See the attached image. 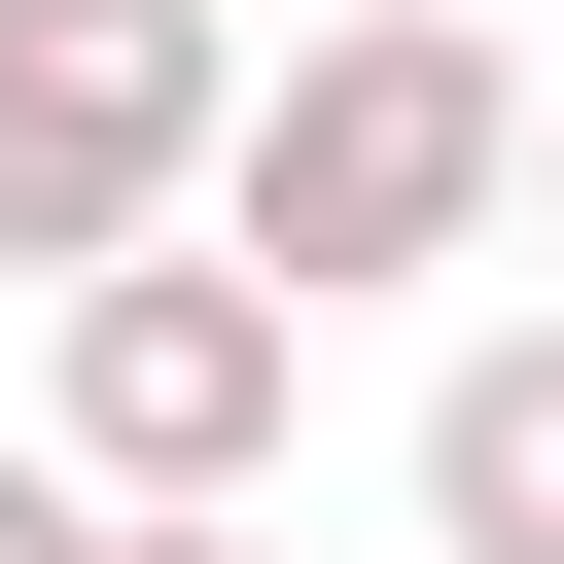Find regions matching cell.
<instances>
[{"mask_svg": "<svg viewBox=\"0 0 564 564\" xmlns=\"http://www.w3.org/2000/svg\"><path fill=\"white\" fill-rule=\"evenodd\" d=\"M282 388H317V317L212 282V247H141V282L35 317V458H70L106 529H247V494H282Z\"/></svg>", "mask_w": 564, "mask_h": 564, "instance_id": "3", "label": "cell"}, {"mask_svg": "<svg viewBox=\"0 0 564 564\" xmlns=\"http://www.w3.org/2000/svg\"><path fill=\"white\" fill-rule=\"evenodd\" d=\"M212 35H247V0H212ZM282 35H352V0H282Z\"/></svg>", "mask_w": 564, "mask_h": 564, "instance_id": "8", "label": "cell"}, {"mask_svg": "<svg viewBox=\"0 0 564 564\" xmlns=\"http://www.w3.org/2000/svg\"><path fill=\"white\" fill-rule=\"evenodd\" d=\"M423 564H564V317L423 352Z\"/></svg>", "mask_w": 564, "mask_h": 564, "instance_id": "4", "label": "cell"}, {"mask_svg": "<svg viewBox=\"0 0 564 564\" xmlns=\"http://www.w3.org/2000/svg\"><path fill=\"white\" fill-rule=\"evenodd\" d=\"M494 212H529V35H458V0L282 35V70H247V141H212V282H282V317L458 282Z\"/></svg>", "mask_w": 564, "mask_h": 564, "instance_id": "1", "label": "cell"}, {"mask_svg": "<svg viewBox=\"0 0 564 564\" xmlns=\"http://www.w3.org/2000/svg\"><path fill=\"white\" fill-rule=\"evenodd\" d=\"M106 564H282V529H106Z\"/></svg>", "mask_w": 564, "mask_h": 564, "instance_id": "6", "label": "cell"}, {"mask_svg": "<svg viewBox=\"0 0 564 564\" xmlns=\"http://www.w3.org/2000/svg\"><path fill=\"white\" fill-rule=\"evenodd\" d=\"M212 141H247V35L212 0H0V282H141L212 247Z\"/></svg>", "mask_w": 564, "mask_h": 564, "instance_id": "2", "label": "cell"}, {"mask_svg": "<svg viewBox=\"0 0 564 564\" xmlns=\"http://www.w3.org/2000/svg\"><path fill=\"white\" fill-rule=\"evenodd\" d=\"M0 564H106V494H70V458H35V423H0Z\"/></svg>", "mask_w": 564, "mask_h": 564, "instance_id": "5", "label": "cell"}, {"mask_svg": "<svg viewBox=\"0 0 564 564\" xmlns=\"http://www.w3.org/2000/svg\"><path fill=\"white\" fill-rule=\"evenodd\" d=\"M529 212H564V70H529Z\"/></svg>", "mask_w": 564, "mask_h": 564, "instance_id": "7", "label": "cell"}]
</instances>
